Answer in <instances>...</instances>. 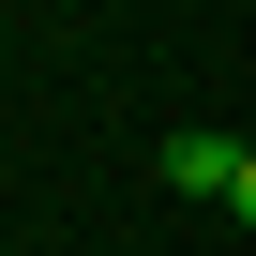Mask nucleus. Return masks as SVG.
Wrapping results in <instances>:
<instances>
[{"label": "nucleus", "instance_id": "2", "mask_svg": "<svg viewBox=\"0 0 256 256\" xmlns=\"http://www.w3.org/2000/svg\"><path fill=\"white\" fill-rule=\"evenodd\" d=\"M226 211H241V226H256V151H241V181H226Z\"/></svg>", "mask_w": 256, "mask_h": 256}, {"label": "nucleus", "instance_id": "1", "mask_svg": "<svg viewBox=\"0 0 256 256\" xmlns=\"http://www.w3.org/2000/svg\"><path fill=\"white\" fill-rule=\"evenodd\" d=\"M166 181H181V196H226V181H241V136H166Z\"/></svg>", "mask_w": 256, "mask_h": 256}]
</instances>
